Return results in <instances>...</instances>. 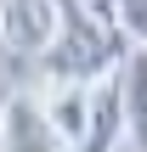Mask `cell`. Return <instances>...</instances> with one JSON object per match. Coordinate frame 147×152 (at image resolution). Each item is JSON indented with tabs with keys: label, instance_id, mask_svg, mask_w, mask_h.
I'll return each instance as SVG.
<instances>
[{
	"label": "cell",
	"instance_id": "cell-1",
	"mask_svg": "<svg viewBox=\"0 0 147 152\" xmlns=\"http://www.w3.org/2000/svg\"><path fill=\"white\" fill-rule=\"evenodd\" d=\"M125 51H130V39L119 28H108V23L85 17L74 0H62V34L40 56V68H45L51 85H96L125 62Z\"/></svg>",
	"mask_w": 147,
	"mask_h": 152
},
{
	"label": "cell",
	"instance_id": "cell-2",
	"mask_svg": "<svg viewBox=\"0 0 147 152\" xmlns=\"http://www.w3.org/2000/svg\"><path fill=\"white\" fill-rule=\"evenodd\" d=\"M62 34V0H0V51L40 62Z\"/></svg>",
	"mask_w": 147,
	"mask_h": 152
},
{
	"label": "cell",
	"instance_id": "cell-3",
	"mask_svg": "<svg viewBox=\"0 0 147 152\" xmlns=\"http://www.w3.org/2000/svg\"><path fill=\"white\" fill-rule=\"evenodd\" d=\"M0 152H68L40 113V96H6L0 107Z\"/></svg>",
	"mask_w": 147,
	"mask_h": 152
},
{
	"label": "cell",
	"instance_id": "cell-4",
	"mask_svg": "<svg viewBox=\"0 0 147 152\" xmlns=\"http://www.w3.org/2000/svg\"><path fill=\"white\" fill-rule=\"evenodd\" d=\"M113 85H119V107H125V135L136 152H147V45L125 51V62L113 68Z\"/></svg>",
	"mask_w": 147,
	"mask_h": 152
},
{
	"label": "cell",
	"instance_id": "cell-5",
	"mask_svg": "<svg viewBox=\"0 0 147 152\" xmlns=\"http://www.w3.org/2000/svg\"><path fill=\"white\" fill-rule=\"evenodd\" d=\"M40 113H45V124L57 130V141L74 152L85 141V118H91V85H51L45 96H40Z\"/></svg>",
	"mask_w": 147,
	"mask_h": 152
},
{
	"label": "cell",
	"instance_id": "cell-6",
	"mask_svg": "<svg viewBox=\"0 0 147 152\" xmlns=\"http://www.w3.org/2000/svg\"><path fill=\"white\" fill-rule=\"evenodd\" d=\"M119 135H125V107H119V85H113V73H108V79L91 85L85 141H79L74 152H113V147H119Z\"/></svg>",
	"mask_w": 147,
	"mask_h": 152
},
{
	"label": "cell",
	"instance_id": "cell-7",
	"mask_svg": "<svg viewBox=\"0 0 147 152\" xmlns=\"http://www.w3.org/2000/svg\"><path fill=\"white\" fill-rule=\"evenodd\" d=\"M113 28L130 45H147V0H119L113 6Z\"/></svg>",
	"mask_w": 147,
	"mask_h": 152
},
{
	"label": "cell",
	"instance_id": "cell-8",
	"mask_svg": "<svg viewBox=\"0 0 147 152\" xmlns=\"http://www.w3.org/2000/svg\"><path fill=\"white\" fill-rule=\"evenodd\" d=\"M74 6H79L85 17H96V23H108V28H113V6H119V0H74Z\"/></svg>",
	"mask_w": 147,
	"mask_h": 152
}]
</instances>
